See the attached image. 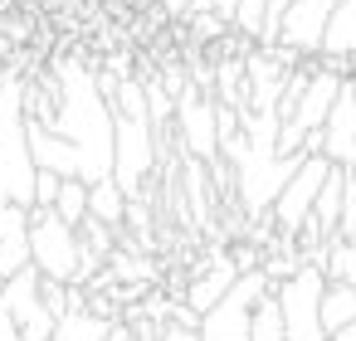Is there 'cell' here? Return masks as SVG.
<instances>
[{
    "mask_svg": "<svg viewBox=\"0 0 356 341\" xmlns=\"http://www.w3.org/2000/svg\"><path fill=\"white\" fill-rule=\"evenodd\" d=\"M40 127H49L79 161H83V181L88 185H98V181H108L113 176V142H118V122H113V103L103 98V88H98V74H88V69H69L64 64V98H59V108L49 113V122H40Z\"/></svg>",
    "mask_w": 356,
    "mask_h": 341,
    "instance_id": "1",
    "label": "cell"
},
{
    "mask_svg": "<svg viewBox=\"0 0 356 341\" xmlns=\"http://www.w3.org/2000/svg\"><path fill=\"white\" fill-rule=\"evenodd\" d=\"M30 263L49 283L74 288L79 283V263H83V234L69 229L54 210H30Z\"/></svg>",
    "mask_w": 356,
    "mask_h": 341,
    "instance_id": "2",
    "label": "cell"
},
{
    "mask_svg": "<svg viewBox=\"0 0 356 341\" xmlns=\"http://www.w3.org/2000/svg\"><path fill=\"white\" fill-rule=\"evenodd\" d=\"M273 292V278L264 268L254 273H239V283L200 317V341H249V326H254V307Z\"/></svg>",
    "mask_w": 356,
    "mask_h": 341,
    "instance_id": "3",
    "label": "cell"
},
{
    "mask_svg": "<svg viewBox=\"0 0 356 341\" xmlns=\"http://www.w3.org/2000/svg\"><path fill=\"white\" fill-rule=\"evenodd\" d=\"M322 292H327V273L312 268V263H302L293 278L273 283L288 341H327V331H322Z\"/></svg>",
    "mask_w": 356,
    "mask_h": 341,
    "instance_id": "4",
    "label": "cell"
},
{
    "mask_svg": "<svg viewBox=\"0 0 356 341\" xmlns=\"http://www.w3.org/2000/svg\"><path fill=\"white\" fill-rule=\"evenodd\" d=\"M327 176H332V161H327V156H307V161L298 166V176L283 185L278 205L268 210V219H273V234H278V239H298V234L307 229L312 205H317V195H322Z\"/></svg>",
    "mask_w": 356,
    "mask_h": 341,
    "instance_id": "5",
    "label": "cell"
},
{
    "mask_svg": "<svg viewBox=\"0 0 356 341\" xmlns=\"http://www.w3.org/2000/svg\"><path fill=\"white\" fill-rule=\"evenodd\" d=\"M220 103L210 93H200L195 83H186V93L176 98V122H181V151L200 166H220V127H215Z\"/></svg>",
    "mask_w": 356,
    "mask_h": 341,
    "instance_id": "6",
    "label": "cell"
},
{
    "mask_svg": "<svg viewBox=\"0 0 356 341\" xmlns=\"http://www.w3.org/2000/svg\"><path fill=\"white\" fill-rule=\"evenodd\" d=\"M0 297H6V307H10V317H15V331H20V341H49L54 336V312L44 307V273L30 263V268H20L6 288H0Z\"/></svg>",
    "mask_w": 356,
    "mask_h": 341,
    "instance_id": "7",
    "label": "cell"
},
{
    "mask_svg": "<svg viewBox=\"0 0 356 341\" xmlns=\"http://www.w3.org/2000/svg\"><path fill=\"white\" fill-rule=\"evenodd\" d=\"M341 0H293L288 15H283V30H278V44L273 49H293L298 59H317L322 54V40H327V25L337 15Z\"/></svg>",
    "mask_w": 356,
    "mask_h": 341,
    "instance_id": "8",
    "label": "cell"
},
{
    "mask_svg": "<svg viewBox=\"0 0 356 341\" xmlns=\"http://www.w3.org/2000/svg\"><path fill=\"white\" fill-rule=\"evenodd\" d=\"M307 156H327V161L341 166V171L356 166V88H351V78H346V88H341V98L332 103L322 132L307 142Z\"/></svg>",
    "mask_w": 356,
    "mask_h": 341,
    "instance_id": "9",
    "label": "cell"
},
{
    "mask_svg": "<svg viewBox=\"0 0 356 341\" xmlns=\"http://www.w3.org/2000/svg\"><path fill=\"white\" fill-rule=\"evenodd\" d=\"M239 283V268H234V258L229 253H210V263L205 268H195V278L186 283V292H181V302L195 312V317H205L229 288Z\"/></svg>",
    "mask_w": 356,
    "mask_h": 341,
    "instance_id": "10",
    "label": "cell"
},
{
    "mask_svg": "<svg viewBox=\"0 0 356 341\" xmlns=\"http://www.w3.org/2000/svg\"><path fill=\"white\" fill-rule=\"evenodd\" d=\"M351 322H356V288L327 278V292H322V331H327V341L337 331H346Z\"/></svg>",
    "mask_w": 356,
    "mask_h": 341,
    "instance_id": "11",
    "label": "cell"
},
{
    "mask_svg": "<svg viewBox=\"0 0 356 341\" xmlns=\"http://www.w3.org/2000/svg\"><path fill=\"white\" fill-rule=\"evenodd\" d=\"M127 195H122V185L108 176V181H98V185H88V219H98V224H108V229H118L122 219H127Z\"/></svg>",
    "mask_w": 356,
    "mask_h": 341,
    "instance_id": "12",
    "label": "cell"
},
{
    "mask_svg": "<svg viewBox=\"0 0 356 341\" xmlns=\"http://www.w3.org/2000/svg\"><path fill=\"white\" fill-rule=\"evenodd\" d=\"M108 326H113V322H103V317H93V312L83 307V312L59 317L49 341H108Z\"/></svg>",
    "mask_w": 356,
    "mask_h": 341,
    "instance_id": "13",
    "label": "cell"
},
{
    "mask_svg": "<svg viewBox=\"0 0 356 341\" xmlns=\"http://www.w3.org/2000/svg\"><path fill=\"white\" fill-rule=\"evenodd\" d=\"M54 215L69 229H83L88 224V181H64L59 185V200H54Z\"/></svg>",
    "mask_w": 356,
    "mask_h": 341,
    "instance_id": "14",
    "label": "cell"
},
{
    "mask_svg": "<svg viewBox=\"0 0 356 341\" xmlns=\"http://www.w3.org/2000/svg\"><path fill=\"white\" fill-rule=\"evenodd\" d=\"M249 341H288V331H283V307H278V297H273V292H268V297L254 307Z\"/></svg>",
    "mask_w": 356,
    "mask_h": 341,
    "instance_id": "15",
    "label": "cell"
},
{
    "mask_svg": "<svg viewBox=\"0 0 356 341\" xmlns=\"http://www.w3.org/2000/svg\"><path fill=\"white\" fill-rule=\"evenodd\" d=\"M327 278L356 288V239H332L327 244Z\"/></svg>",
    "mask_w": 356,
    "mask_h": 341,
    "instance_id": "16",
    "label": "cell"
},
{
    "mask_svg": "<svg viewBox=\"0 0 356 341\" xmlns=\"http://www.w3.org/2000/svg\"><path fill=\"white\" fill-rule=\"evenodd\" d=\"M264 15H268V0H239V10H234V35L249 40V44H259Z\"/></svg>",
    "mask_w": 356,
    "mask_h": 341,
    "instance_id": "17",
    "label": "cell"
},
{
    "mask_svg": "<svg viewBox=\"0 0 356 341\" xmlns=\"http://www.w3.org/2000/svg\"><path fill=\"white\" fill-rule=\"evenodd\" d=\"M59 185H64V176H54V171H40V176H35V210H54V200H59Z\"/></svg>",
    "mask_w": 356,
    "mask_h": 341,
    "instance_id": "18",
    "label": "cell"
},
{
    "mask_svg": "<svg viewBox=\"0 0 356 341\" xmlns=\"http://www.w3.org/2000/svg\"><path fill=\"white\" fill-rule=\"evenodd\" d=\"M156 341H200V331L195 326H181V322H161Z\"/></svg>",
    "mask_w": 356,
    "mask_h": 341,
    "instance_id": "19",
    "label": "cell"
},
{
    "mask_svg": "<svg viewBox=\"0 0 356 341\" xmlns=\"http://www.w3.org/2000/svg\"><path fill=\"white\" fill-rule=\"evenodd\" d=\"M0 341H20V331H15V317H10L6 297H0Z\"/></svg>",
    "mask_w": 356,
    "mask_h": 341,
    "instance_id": "20",
    "label": "cell"
},
{
    "mask_svg": "<svg viewBox=\"0 0 356 341\" xmlns=\"http://www.w3.org/2000/svg\"><path fill=\"white\" fill-rule=\"evenodd\" d=\"M191 6H195V0H161V15H171V20H186V15H191Z\"/></svg>",
    "mask_w": 356,
    "mask_h": 341,
    "instance_id": "21",
    "label": "cell"
},
{
    "mask_svg": "<svg viewBox=\"0 0 356 341\" xmlns=\"http://www.w3.org/2000/svg\"><path fill=\"white\" fill-rule=\"evenodd\" d=\"M108 341H137V336H132L127 322H113V326H108Z\"/></svg>",
    "mask_w": 356,
    "mask_h": 341,
    "instance_id": "22",
    "label": "cell"
},
{
    "mask_svg": "<svg viewBox=\"0 0 356 341\" xmlns=\"http://www.w3.org/2000/svg\"><path fill=\"white\" fill-rule=\"evenodd\" d=\"M332 341H356V322H351V326H346V331H337V336H332Z\"/></svg>",
    "mask_w": 356,
    "mask_h": 341,
    "instance_id": "23",
    "label": "cell"
},
{
    "mask_svg": "<svg viewBox=\"0 0 356 341\" xmlns=\"http://www.w3.org/2000/svg\"><path fill=\"white\" fill-rule=\"evenodd\" d=\"M351 88H356V78H351Z\"/></svg>",
    "mask_w": 356,
    "mask_h": 341,
    "instance_id": "24",
    "label": "cell"
}]
</instances>
